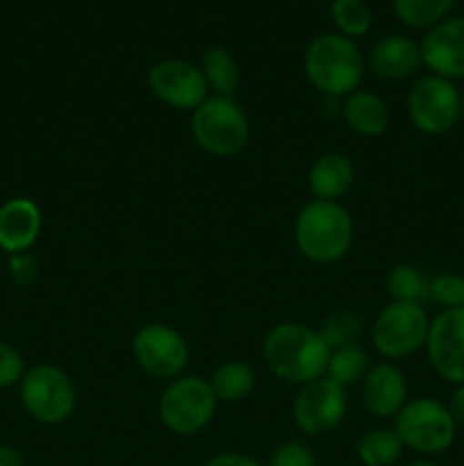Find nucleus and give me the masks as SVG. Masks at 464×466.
Listing matches in <instances>:
<instances>
[{"label": "nucleus", "instance_id": "21", "mask_svg": "<svg viewBox=\"0 0 464 466\" xmlns=\"http://www.w3.org/2000/svg\"><path fill=\"white\" fill-rule=\"evenodd\" d=\"M198 66L212 96H235L241 73L230 50H226L223 46H212L203 53Z\"/></svg>", "mask_w": 464, "mask_h": 466}, {"label": "nucleus", "instance_id": "10", "mask_svg": "<svg viewBox=\"0 0 464 466\" xmlns=\"http://www.w3.org/2000/svg\"><path fill=\"white\" fill-rule=\"evenodd\" d=\"M132 358L136 367L157 380H176L189 364L191 350L182 332L168 323H146L132 337Z\"/></svg>", "mask_w": 464, "mask_h": 466}, {"label": "nucleus", "instance_id": "3", "mask_svg": "<svg viewBox=\"0 0 464 466\" xmlns=\"http://www.w3.org/2000/svg\"><path fill=\"white\" fill-rule=\"evenodd\" d=\"M364 62L358 44L337 32L314 36L303 55V68L309 85L326 98H346L359 89Z\"/></svg>", "mask_w": 464, "mask_h": 466}, {"label": "nucleus", "instance_id": "17", "mask_svg": "<svg viewBox=\"0 0 464 466\" xmlns=\"http://www.w3.org/2000/svg\"><path fill=\"white\" fill-rule=\"evenodd\" d=\"M367 64L382 80H405L423 66L421 48L412 36L387 35L373 44Z\"/></svg>", "mask_w": 464, "mask_h": 466}, {"label": "nucleus", "instance_id": "9", "mask_svg": "<svg viewBox=\"0 0 464 466\" xmlns=\"http://www.w3.org/2000/svg\"><path fill=\"white\" fill-rule=\"evenodd\" d=\"M408 118L419 132L439 137L453 130L462 112V94L458 85L439 76H423L414 82L405 100Z\"/></svg>", "mask_w": 464, "mask_h": 466}, {"label": "nucleus", "instance_id": "14", "mask_svg": "<svg viewBox=\"0 0 464 466\" xmlns=\"http://www.w3.org/2000/svg\"><path fill=\"white\" fill-rule=\"evenodd\" d=\"M421 48V64L432 76L446 80H464V16H446L428 27Z\"/></svg>", "mask_w": 464, "mask_h": 466}, {"label": "nucleus", "instance_id": "16", "mask_svg": "<svg viewBox=\"0 0 464 466\" xmlns=\"http://www.w3.org/2000/svg\"><path fill=\"white\" fill-rule=\"evenodd\" d=\"M44 228L39 205L25 196H16L0 205V250L7 255L27 253L36 244Z\"/></svg>", "mask_w": 464, "mask_h": 466}, {"label": "nucleus", "instance_id": "2", "mask_svg": "<svg viewBox=\"0 0 464 466\" xmlns=\"http://www.w3.org/2000/svg\"><path fill=\"white\" fill-rule=\"evenodd\" d=\"M355 223L348 209L337 200L312 198L298 209L294 241L298 253L312 264H335L353 246Z\"/></svg>", "mask_w": 464, "mask_h": 466}, {"label": "nucleus", "instance_id": "1", "mask_svg": "<svg viewBox=\"0 0 464 466\" xmlns=\"http://www.w3.org/2000/svg\"><path fill=\"white\" fill-rule=\"evenodd\" d=\"M330 349L317 328L303 323H277L262 341V360L268 371L287 385H308L326 376Z\"/></svg>", "mask_w": 464, "mask_h": 466}, {"label": "nucleus", "instance_id": "33", "mask_svg": "<svg viewBox=\"0 0 464 466\" xmlns=\"http://www.w3.org/2000/svg\"><path fill=\"white\" fill-rule=\"evenodd\" d=\"M446 408H449V412H450V417H453L455 426L464 428V385L455 387Z\"/></svg>", "mask_w": 464, "mask_h": 466}, {"label": "nucleus", "instance_id": "35", "mask_svg": "<svg viewBox=\"0 0 464 466\" xmlns=\"http://www.w3.org/2000/svg\"><path fill=\"white\" fill-rule=\"evenodd\" d=\"M408 466H439V464L432 462V460H428V458H421V460H414V462Z\"/></svg>", "mask_w": 464, "mask_h": 466}, {"label": "nucleus", "instance_id": "11", "mask_svg": "<svg viewBox=\"0 0 464 466\" xmlns=\"http://www.w3.org/2000/svg\"><path fill=\"white\" fill-rule=\"evenodd\" d=\"M346 408H348V399H346L344 387L321 376L300 387L298 394L294 396L291 417L300 432L309 437H321L344 421Z\"/></svg>", "mask_w": 464, "mask_h": 466}, {"label": "nucleus", "instance_id": "12", "mask_svg": "<svg viewBox=\"0 0 464 466\" xmlns=\"http://www.w3.org/2000/svg\"><path fill=\"white\" fill-rule=\"evenodd\" d=\"M148 89L177 112H194L209 96L203 71L187 59H162L148 68Z\"/></svg>", "mask_w": 464, "mask_h": 466}, {"label": "nucleus", "instance_id": "7", "mask_svg": "<svg viewBox=\"0 0 464 466\" xmlns=\"http://www.w3.org/2000/svg\"><path fill=\"white\" fill-rule=\"evenodd\" d=\"M394 431L405 449L426 455V458L449 451L458 437V426L449 408L430 396L408 400L405 408L394 417Z\"/></svg>", "mask_w": 464, "mask_h": 466}, {"label": "nucleus", "instance_id": "18", "mask_svg": "<svg viewBox=\"0 0 464 466\" xmlns=\"http://www.w3.org/2000/svg\"><path fill=\"white\" fill-rule=\"evenodd\" d=\"M355 185V164L341 153H326L314 159L308 173L309 194L317 200L339 203Z\"/></svg>", "mask_w": 464, "mask_h": 466}, {"label": "nucleus", "instance_id": "15", "mask_svg": "<svg viewBox=\"0 0 464 466\" xmlns=\"http://www.w3.org/2000/svg\"><path fill=\"white\" fill-rule=\"evenodd\" d=\"M362 403L378 419H394L409 400L408 378L394 362H378L362 378Z\"/></svg>", "mask_w": 464, "mask_h": 466}, {"label": "nucleus", "instance_id": "36", "mask_svg": "<svg viewBox=\"0 0 464 466\" xmlns=\"http://www.w3.org/2000/svg\"><path fill=\"white\" fill-rule=\"evenodd\" d=\"M459 118L464 121V94H462V112H459Z\"/></svg>", "mask_w": 464, "mask_h": 466}, {"label": "nucleus", "instance_id": "26", "mask_svg": "<svg viewBox=\"0 0 464 466\" xmlns=\"http://www.w3.org/2000/svg\"><path fill=\"white\" fill-rule=\"evenodd\" d=\"M330 16L337 27V35L348 36L353 41L371 30L373 16L367 0H332Z\"/></svg>", "mask_w": 464, "mask_h": 466}, {"label": "nucleus", "instance_id": "32", "mask_svg": "<svg viewBox=\"0 0 464 466\" xmlns=\"http://www.w3.org/2000/svg\"><path fill=\"white\" fill-rule=\"evenodd\" d=\"M203 466H264L255 458L244 453H237V451H221V453L212 455Z\"/></svg>", "mask_w": 464, "mask_h": 466}, {"label": "nucleus", "instance_id": "23", "mask_svg": "<svg viewBox=\"0 0 464 466\" xmlns=\"http://www.w3.org/2000/svg\"><path fill=\"white\" fill-rule=\"evenodd\" d=\"M368 355L367 350L359 344H348L339 346V349H330V358H328L326 367V378H330L332 382L341 385L344 390L348 387L359 385L362 378L368 371Z\"/></svg>", "mask_w": 464, "mask_h": 466}, {"label": "nucleus", "instance_id": "22", "mask_svg": "<svg viewBox=\"0 0 464 466\" xmlns=\"http://www.w3.org/2000/svg\"><path fill=\"white\" fill-rule=\"evenodd\" d=\"M405 446L394 428H371L358 441V458L364 466H394Z\"/></svg>", "mask_w": 464, "mask_h": 466}, {"label": "nucleus", "instance_id": "4", "mask_svg": "<svg viewBox=\"0 0 464 466\" xmlns=\"http://www.w3.org/2000/svg\"><path fill=\"white\" fill-rule=\"evenodd\" d=\"M191 137L212 157H235L250 141V118L235 96L209 94L191 112Z\"/></svg>", "mask_w": 464, "mask_h": 466}, {"label": "nucleus", "instance_id": "25", "mask_svg": "<svg viewBox=\"0 0 464 466\" xmlns=\"http://www.w3.org/2000/svg\"><path fill=\"white\" fill-rule=\"evenodd\" d=\"M428 285H430V280L412 264H394L387 273L389 300L423 305V300H428Z\"/></svg>", "mask_w": 464, "mask_h": 466}, {"label": "nucleus", "instance_id": "8", "mask_svg": "<svg viewBox=\"0 0 464 466\" xmlns=\"http://www.w3.org/2000/svg\"><path fill=\"white\" fill-rule=\"evenodd\" d=\"M430 317L419 303L389 300L371 326V344L387 362L412 358L426 349Z\"/></svg>", "mask_w": 464, "mask_h": 466}, {"label": "nucleus", "instance_id": "20", "mask_svg": "<svg viewBox=\"0 0 464 466\" xmlns=\"http://www.w3.org/2000/svg\"><path fill=\"white\" fill-rule=\"evenodd\" d=\"M218 403H239L255 390V369L244 360L221 362L207 378Z\"/></svg>", "mask_w": 464, "mask_h": 466}, {"label": "nucleus", "instance_id": "34", "mask_svg": "<svg viewBox=\"0 0 464 466\" xmlns=\"http://www.w3.org/2000/svg\"><path fill=\"white\" fill-rule=\"evenodd\" d=\"M0 466H25L21 451L9 444H0Z\"/></svg>", "mask_w": 464, "mask_h": 466}, {"label": "nucleus", "instance_id": "19", "mask_svg": "<svg viewBox=\"0 0 464 466\" xmlns=\"http://www.w3.org/2000/svg\"><path fill=\"white\" fill-rule=\"evenodd\" d=\"M341 116H344L350 132L373 139V137L385 135L387 127H389L391 114L380 96L367 89H358L350 96H346Z\"/></svg>", "mask_w": 464, "mask_h": 466}, {"label": "nucleus", "instance_id": "31", "mask_svg": "<svg viewBox=\"0 0 464 466\" xmlns=\"http://www.w3.org/2000/svg\"><path fill=\"white\" fill-rule=\"evenodd\" d=\"M7 273L9 278H12L14 285L27 287L36 280V276H39V264H36V258L30 250H27V253L9 255Z\"/></svg>", "mask_w": 464, "mask_h": 466}, {"label": "nucleus", "instance_id": "30", "mask_svg": "<svg viewBox=\"0 0 464 466\" xmlns=\"http://www.w3.org/2000/svg\"><path fill=\"white\" fill-rule=\"evenodd\" d=\"M268 466H317V458L300 441H285L273 451Z\"/></svg>", "mask_w": 464, "mask_h": 466}, {"label": "nucleus", "instance_id": "24", "mask_svg": "<svg viewBox=\"0 0 464 466\" xmlns=\"http://www.w3.org/2000/svg\"><path fill=\"white\" fill-rule=\"evenodd\" d=\"M455 0H391L394 14L403 25L428 30L449 16Z\"/></svg>", "mask_w": 464, "mask_h": 466}, {"label": "nucleus", "instance_id": "13", "mask_svg": "<svg viewBox=\"0 0 464 466\" xmlns=\"http://www.w3.org/2000/svg\"><path fill=\"white\" fill-rule=\"evenodd\" d=\"M426 355L432 371L449 385H464V308L441 309L430 319Z\"/></svg>", "mask_w": 464, "mask_h": 466}, {"label": "nucleus", "instance_id": "6", "mask_svg": "<svg viewBox=\"0 0 464 466\" xmlns=\"http://www.w3.org/2000/svg\"><path fill=\"white\" fill-rule=\"evenodd\" d=\"M18 399L27 417L44 426L68 421L77 408V390L64 369L55 364H36L27 369L18 382Z\"/></svg>", "mask_w": 464, "mask_h": 466}, {"label": "nucleus", "instance_id": "5", "mask_svg": "<svg viewBox=\"0 0 464 466\" xmlns=\"http://www.w3.org/2000/svg\"><path fill=\"white\" fill-rule=\"evenodd\" d=\"M217 408L218 400L207 378L187 376V373L177 376L176 380H168L157 403L164 428L182 437L198 435L200 431H205L212 423Z\"/></svg>", "mask_w": 464, "mask_h": 466}, {"label": "nucleus", "instance_id": "28", "mask_svg": "<svg viewBox=\"0 0 464 466\" xmlns=\"http://www.w3.org/2000/svg\"><path fill=\"white\" fill-rule=\"evenodd\" d=\"M428 300L437 303L441 309L464 308V276H458V273H439V276L430 278Z\"/></svg>", "mask_w": 464, "mask_h": 466}, {"label": "nucleus", "instance_id": "29", "mask_svg": "<svg viewBox=\"0 0 464 466\" xmlns=\"http://www.w3.org/2000/svg\"><path fill=\"white\" fill-rule=\"evenodd\" d=\"M25 360L7 341H0V390L18 387V382L25 376Z\"/></svg>", "mask_w": 464, "mask_h": 466}, {"label": "nucleus", "instance_id": "27", "mask_svg": "<svg viewBox=\"0 0 464 466\" xmlns=\"http://www.w3.org/2000/svg\"><path fill=\"white\" fill-rule=\"evenodd\" d=\"M317 330L328 344V349L358 344V337L362 335V319L350 309H335L323 319Z\"/></svg>", "mask_w": 464, "mask_h": 466}]
</instances>
